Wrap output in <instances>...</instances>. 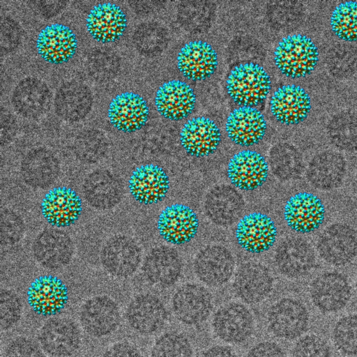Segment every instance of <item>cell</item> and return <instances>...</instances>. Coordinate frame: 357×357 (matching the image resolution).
Wrapping results in <instances>:
<instances>
[{"mask_svg":"<svg viewBox=\"0 0 357 357\" xmlns=\"http://www.w3.org/2000/svg\"><path fill=\"white\" fill-rule=\"evenodd\" d=\"M218 55L212 46L202 40L184 45L177 56V66L189 80L199 82L210 77L218 66Z\"/></svg>","mask_w":357,"mask_h":357,"instance_id":"603a6c76","label":"cell"},{"mask_svg":"<svg viewBox=\"0 0 357 357\" xmlns=\"http://www.w3.org/2000/svg\"><path fill=\"white\" fill-rule=\"evenodd\" d=\"M158 112L163 117L179 121L194 110L196 96L193 89L185 82L173 79L163 83L155 98Z\"/></svg>","mask_w":357,"mask_h":357,"instance_id":"7402d4cb","label":"cell"},{"mask_svg":"<svg viewBox=\"0 0 357 357\" xmlns=\"http://www.w3.org/2000/svg\"><path fill=\"white\" fill-rule=\"evenodd\" d=\"M22 305L20 298L13 291L2 289L0 294V323L2 330L13 327L20 319Z\"/></svg>","mask_w":357,"mask_h":357,"instance_id":"ee69618b","label":"cell"},{"mask_svg":"<svg viewBox=\"0 0 357 357\" xmlns=\"http://www.w3.org/2000/svg\"><path fill=\"white\" fill-rule=\"evenodd\" d=\"M319 256L333 266H344L357 254V234L350 226L335 223L326 227L317 241Z\"/></svg>","mask_w":357,"mask_h":357,"instance_id":"ba28073f","label":"cell"},{"mask_svg":"<svg viewBox=\"0 0 357 357\" xmlns=\"http://www.w3.org/2000/svg\"><path fill=\"white\" fill-rule=\"evenodd\" d=\"M86 28L96 40L113 43L124 33L127 17L124 11L115 3H98L90 10L86 20Z\"/></svg>","mask_w":357,"mask_h":357,"instance_id":"4316f807","label":"cell"},{"mask_svg":"<svg viewBox=\"0 0 357 357\" xmlns=\"http://www.w3.org/2000/svg\"><path fill=\"white\" fill-rule=\"evenodd\" d=\"M36 47L44 60L50 63L60 64L73 58L77 50V40L68 26L52 24L40 31Z\"/></svg>","mask_w":357,"mask_h":357,"instance_id":"83f0119b","label":"cell"},{"mask_svg":"<svg viewBox=\"0 0 357 357\" xmlns=\"http://www.w3.org/2000/svg\"><path fill=\"white\" fill-rule=\"evenodd\" d=\"M273 280L263 264L248 262L242 264L236 273L233 287L243 302L255 304L264 301L271 293Z\"/></svg>","mask_w":357,"mask_h":357,"instance_id":"f546056e","label":"cell"},{"mask_svg":"<svg viewBox=\"0 0 357 357\" xmlns=\"http://www.w3.org/2000/svg\"><path fill=\"white\" fill-rule=\"evenodd\" d=\"M170 186L169 178L162 167L155 164L137 167L131 174L128 188L139 204L151 205L162 201Z\"/></svg>","mask_w":357,"mask_h":357,"instance_id":"9a60e30c","label":"cell"},{"mask_svg":"<svg viewBox=\"0 0 357 357\" xmlns=\"http://www.w3.org/2000/svg\"><path fill=\"white\" fill-rule=\"evenodd\" d=\"M204 211L214 224L228 227L241 216L245 201L236 188L225 184L213 187L205 197Z\"/></svg>","mask_w":357,"mask_h":357,"instance_id":"d6986e66","label":"cell"},{"mask_svg":"<svg viewBox=\"0 0 357 357\" xmlns=\"http://www.w3.org/2000/svg\"><path fill=\"white\" fill-rule=\"evenodd\" d=\"M330 25L333 33L342 40L357 41V1L338 3L332 12Z\"/></svg>","mask_w":357,"mask_h":357,"instance_id":"ab89813d","label":"cell"},{"mask_svg":"<svg viewBox=\"0 0 357 357\" xmlns=\"http://www.w3.org/2000/svg\"><path fill=\"white\" fill-rule=\"evenodd\" d=\"M227 172L234 186L250 191L257 189L266 182L268 165L261 153L252 150H243L229 160Z\"/></svg>","mask_w":357,"mask_h":357,"instance_id":"e0dca14e","label":"cell"},{"mask_svg":"<svg viewBox=\"0 0 357 357\" xmlns=\"http://www.w3.org/2000/svg\"><path fill=\"white\" fill-rule=\"evenodd\" d=\"M319 61L318 48L308 36L295 33L284 37L274 52V62L285 76L296 79L309 75Z\"/></svg>","mask_w":357,"mask_h":357,"instance_id":"6da1fadb","label":"cell"},{"mask_svg":"<svg viewBox=\"0 0 357 357\" xmlns=\"http://www.w3.org/2000/svg\"><path fill=\"white\" fill-rule=\"evenodd\" d=\"M83 193L92 207L109 210L121 202L123 190L121 182L112 173L106 169H96L86 177Z\"/></svg>","mask_w":357,"mask_h":357,"instance_id":"d6a6232c","label":"cell"},{"mask_svg":"<svg viewBox=\"0 0 357 357\" xmlns=\"http://www.w3.org/2000/svg\"><path fill=\"white\" fill-rule=\"evenodd\" d=\"M246 357H287L284 349L276 342L262 341L253 345Z\"/></svg>","mask_w":357,"mask_h":357,"instance_id":"681fc988","label":"cell"},{"mask_svg":"<svg viewBox=\"0 0 357 357\" xmlns=\"http://www.w3.org/2000/svg\"><path fill=\"white\" fill-rule=\"evenodd\" d=\"M51 92L42 81L27 77L15 87L12 100L14 108L22 116L36 117L47 109Z\"/></svg>","mask_w":357,"mask_h":357,"instance_id":"d590c367","label":"cell"},{"mask_svg":"<svg viewBox=\"0 0 357 357\" xmlns=\"http://www.w3.org/2000/svg\"><path fill=\"white\" fill-rule=\"evenodd\" d=\"M291 357H331V349L322 338L306 335L295 344Z\"/></svg>","mask_w":357,"mask_h":357,"instance_id":"bcb514c9","label":"cell"},{"mask_svg":"<svg viewBox=\"0 0 357 357\" xmlns=\"http://www.w3.org/2000/svg\"><path fill=\"white\" fill-rule=\"evenodd\" d=\"M99 132H88L77 139L76 153L82 159L88 162L98 160L105 151V142Z\"/></svg>","mask_w":357,"mask_h":357,"instance_id":"7dc6e473","label":"cell"},{"mask_svg":"<svg viewBox=\"0 0 357 357\" xmlns=\"http://www.w3.org/2000/svg\"><path fill=\"white\" fill-rule=\"evenodd\" d=\"M173 314L183 324L198 325L205 321L213 308V296L204 287L187 283L176 289L172 300Z\"/></svg>","mask_w":357,"mask_h":357,"instance_id":"5b68a950","label":"cell"},{"mask_svg":"<svg viewBox=\"0 0 357 357\" xmlns=\"http://www.w3.org/2000/svg\"><path fill=\"white\" fill-rule=\"evenodd\" d=\"M309 316L305 306L299 301L284 298L275 303L267 314V326L275 337L294 340L307 330Z\"/></svg>","mask_w":357,"mask_h":357,"instance_id":"8992f818","label":"cell"},{"mask_svg":"<svg viewBox=\"0 0 357 357\" xmlns=\"http://www.w3.org/2000/svg\"><path fill=\"white\" fill-rule=\"evenodd\" d=\"M225 128L231 142L242 146H250L259 143L264 137L266 122L259 109L243 106L230 112Z\"/></svg>","mask_w":357,"mask_h":357,"instance_id":"cb8c5ba5","label":"cell"},{"mask_svg":"<svg viewBox=\"0 0 357 357\" xmlns=\"http://www.w3.org/2000/svg\"><path fill=\"white\" fill-rule=\"evenodd\" d=\"M157 227L160 236L167 243L182 245L194 238L199 228L195 211L183 204H172L160 212Z\"/></svg>","mask_w":357,"mask_h":357,"instance_id":"9c48e42d","label":"cell"},{"mask_svg":"<svg viewBox=\"0 0 357 357\" xmlns=\"http://www.w3.org/2000/svg\"><path fill=\"white\" fill-rule=\"evenodd\" d=\"M193 349L189 339L176 331L166 332L153 344L151 357H192Z\"/></svg>","mask_w":357,"mask_h":357,"instance_id":"60d3db41","label":"cell"},{"mask_svg":"<svg viewBox=\"0 0 357 357\" xmlns=\"http://www.w3.org/2000/svg\"><path fill=\"white\" fill-rule=\"evenodd\" d=\"M356 291H357V279H356Z\"/></svg>","mask_w":357,"mask_h":357,"instance_id":"db71d44e","label":"cell"},{"mask_svg":"<svg viewBox=\"0 0 357 357\" xmlns=\"http://www.w3.org/2000/svg\"><path fill=\"white\" fill-rule=\"evenodd\" d=\"M28 300L36 312L51 315L61 310L68 300V289L56 276L44 275L36 278L28 289Z\"/></svg>","mask_w":357,"mask_h":357,"instance_id":"1f68e13d","label":"cell"},{"mask_svg":"<svg viewBox=\"0 0 357 357\" xmlns=\"http://www.w3.org/2000/svg\"><path fill=\"white\" fill-rule=\"evenodd\" d=\"M347 172V162L340 153L324 151L310 160L306 176L310 183L321 190H330L342 183Z\"/></svg>","mask_w":357,"mask_h":357,"instance_id":"4dcf8cb0","label":"cell"},{"mask_svg":"<svg viewBox=\"0 0 357 357\" xmlns=\"http://www.w3.org/2000/svg\"><path fill=\"white\" fill-rule=\"evenodd\" d=\"M212 329L220 340L242 344L252 335L255 320L251 311L243 304L231 302L220 307L213 316Z\"/></svg>","mask_w":357,"mask_h":357,"instance_id":"3957f363","label":"cell"},{"mask_svg":"<svg viewBox=\"0 0 357 357\" xmlns=\"http://www.w3.org/2000/svg\"><path fill=\"white\" fill-rule=\"evenodd\" d=\"M142 268L151 282L167 287L178 280L182 271V260L174 248L167 245L158 246L146 255Z\"/></svg>","mask_w":357,"mask_h":357,"instance_id":"836d02e7","label":"cell"},{"mask_svg":"<svg viewBox=\"0 0 357 357\" xmlns=\"http://www.w3.org/2000/svg\"><path fill=\"white\" fill-rule=\"evenodd\" d=\"M235 234L238 245L243 250L259 254L267 251L274 245L277 228L269 216L253 212L239 220Z\"/></svg>","mask_w":357,"mask_h":357,"instance_id":"7c38bea8","label":"cell"},{"mask_svg":"<svg viewBox=\"0 0 357 357\" xmlns=\"http://www.w3.org/2000/svg\"><path fill=\"white\" fill-rule=\"evenodd\" d=\"M93 102L89 89L78 82L61 86L55 96V109L64 120L79 121L90 112Z\"/></svg>","mask_w":357,"mask_h":357,"instance_id":"8d00e7d4","label":"cell"},{"mask_svg":"<svg viewBox=\"0 0 357 357\" xmlns=\"http://www.w3.org/2000/svg\"><path fill=\"white\" fill-rule=\"evenodd\" d=\"M200 357H238L236 351L226 345H214L206 349Z\"/></svg>","mask_w":357,"mask_h":357,"instance_id":"f5cc1de1","label":"cell"},{"mask_svg":"<svg viewBox=\"0 0 357 357\" xmlns=\"http://www.w3.org/2000/svg\"><path fill=\"white\" fill-rule=\"evenodd\" d=\"M60 171L57 158L48 150L38 149L24 158L21 174L24 181L35 188H45L57 178Z\"/></svg>","mask_w":357,"mask_h":357,"instance_id":"e575fe53","label":"cell"},{"mask_svg":"<svg viewBox=\"0 0 357 357\" xmlns=\"http://www.w3.org/2000/svg\"><path fill=\"white\" fill-rule=\"evenodd\" d=\"M220 141L221 133L218 126L205 116L189 119L180 132L182 146L194 157H205L213 153Z\"/></svg>","mask_w":357,"mask_h":357,"instance_id":"44dd1931","label":"cell"},{"mask_svg":"<svg viewBox=\"0 0 357 357\" xmlns=\"http://www.w3.org/2000/svg\"><path fill=\"white\" fill-rule=\"evenodd\" d=\"M235 261L232 253L220 245L203 248L194 261V271L202 282L218 287L227 283L234 271Z\"/></svg>","mask_w":357,"mask_h":357,"instance_id":"5bb4252c","label":"cell"},{"mask_svg":"<svg viewBox=\"0 0 357 357\" xmlns=\"http://www.w3.org/2000/svg\"><path fill=\"white\" fill-rule=\"evenodd\" d=\"M271 86L267 72L253 62L235 66L226 81L229 96L240 107H255L261 104L266 99Z\"/></svg>","mask_w":357,"mask_h":357,"instance_id":"7a4b0ae2","label":"cell"},{"mask_svg":"<svg viewBox=\"0 0 357 357\" xmlns=\"http://www.w3.org/2000/svg\"><path fill=\"white\" fill-rule=\"evenodd\" d=\"M41 213L52 226L62 228L75 223L82 212V201L73 188L57 186L50 190L40 204Z\"/></svg>","mask_w":357,"mask_h":357,"instance_id":"30bf717a","label":"cell"},{"mask_svg":"<svg viewBox=\"0 0 357 357\" xmlns=\"http://www.w3.org/2000/svg\"><path fill=\"white\" fill-rule=\"evenodd\" d=\"M3 357H44L40 344L26 337H17L6 347Z\"/></svg>","mask_w":357,"mask_h":357,"instance_id":"c3c4849f","label":"cell"},{"mask_svg":"<svg viewBox=\"0 0 357 357\" xmlns=\"http://www.w3.org/2000/svg\"><path fill=\"white\" fill-rule=\"evenodd\" d=\"M312 108L308 93L296 84L280 86L273 93L270 109L280 123L290 126L303 122L309 115Z\"/></svg>","mask_w":357,"mask_h":357,"instance_id":"2e32d148","label":"cell"},{"mask_svg":"<svg viewBox=\"0 0 357 357\" xmlns=\"http://www.w3.org/2000/svg\"><path fill=\"white\" fill-rule=\"evenodd\" d=\"M326 131L336 148L349 152L357 150V113L344 110L335 114L328 121Z\"/></svg>","mask_w":357,"mask_h":357,"instance_id":"74e56055","label":"cell"},{"mask_svg":"<svg viewBox=\"0 0 357 357\" xmlns=\"http://www.w3.org/2000/svg\"><path fill=\"white\" fill-rule=\"evenodd\" d=\"M284 218L293 231L301 234L310 233L323 223L325 208L317 195L307 192H298L286 202Z\"/></svg>","mask_w":357,"mask_h":357,"instance_id":"8fae6325","label":"cell"},{"mask_svg":"<svg viewBox=\"0 0 357 357\" xmlns=\"http://www.w3.org/2000/svg\"><path fill=\"white\" fill-rule=\"evenodd\" d=\"M310 295L319 310L325 313L335 312L347 304L351 297V287L342 274L326 272L313 280Z\"/></svg>","mask_w":357,"mask_h":357,"instance_id":"ffe728a7","label":"cell"},{"mask_svg":"<svg viewBox=\"0 0 357 357\" xmlns=\"http://www.w3.org/2000/svg\"><path fill=\"white\" fill-rule=\"evenodd\" d=\"M129 326L136 333L149 335L160 331L167 320L162 301L151 294H142L129 303L126 310Z\"/></svg>","mask_w":357,"mask_h":357,"instance_id":"4fadbf2b","label":"cell"},{"mask_svg":"<svg viewBox=\"0 0 357 357\" xmlns=\"http://www.w3.org/2000/svg\"><path fill=\"white\" fill-rule=\"evenodd\" d=\"M326 63L337 78H348L357 71V48L349 43H337L328 51Z\"/></svg>","mask_w":357,"mask_h":357,"instance_id":"f35d334b","label":"cell"},{"mask_svg":"<svg viewBox=\"0 0 357 357\" xmlns=\"http://www.w3.org/2000/svg\"><path fill=\"white\" fill-rule=\"evenodd\" d=\"M275 261L282 275L298 278L307 275L314 267L315 255L313 248L305 240L291 237L278 246Z\"/></svg>","mask_w":357,"mask_h":357,"instance_id":"f1b7e54d","label":"cell"},{"mask_svg":"<svg viewBox=\"0 0 357 357\" xmlns=\"http://www.w3.org/2000/svg\"><path fill=\"white\" fill-rule=\"evenodd\" d=\"M273 174L281 181L298 178L303 168L300 153L291 146L282 147L272 158L271 163Z\"/></svg>","mask_w":357,"mask_h":357,"instance_id":"b9f144b4","label":"cell"},{"mask_svg":"<svg viewBox=\"0 0 357 357\" xmlns=\"http://www.w3.org/2000/svg\"><path fill=\"white\" fill-rule=\"evenodd\" d=\"M79 317L82 328L94 337L113 333L121 321L118 305L107 296H96L88 299L82 305Z\"/></svg>","mask_w":357,"mask_h":357,"instance_id":"52a82bcc","label":"cell"},{"mask_svg":"<svg viewBox=\"0 0 357 357\" xmlns=\"http://www.w3.org/2000/svg\"><path fill=\"white\" fill-rule=\"evenodd\" d=\"M102 357H142V356L134 344L128 342H119L110 346Z\"/></svg>","mask_w":357,"mask_h":357,"instance_id":"f907efd6","label":"cell"},{"mask_svg":"<svg viewBox=\"0 0 357 357\" xmlns=\"http://www.w3.org/2000/svg\"><path fill=\"white\" fill-rule=\"evenodd\" d=\"M333 336L336 347L342 353L357 356V314L342 317L334 327Z\"/></svg>","mask_w":357,"mask_h":357,"instance_id":"7bdbcfd3","label":"cell"},{"mask_svg":"<svg viewBox=\"0 0 357 357\" xmlns=\"http://www.w3.org/2000/svg\"><path fill=\"white\" fill-rule=\"evenodd\" d=\"M24 229L23 221L15 213L8 209L1 211L0 236L2 247L17 243L23 236Z\"/></svg>","mask_w":357,"mask_h":357,"instance_id":"f6af8a7d","label":"cell"},{"mask_svg":"<svg viewBox=\"0 0 357 357\" xmlns=\"http://www.w3.org/2000/svg\"><path fill=\"white\" fill-rule=\"evenodd\" d=\"M149 109L146 100L139 94L124 92L111 101L108 117L111 124L124 132L141 129L148 121Z\"/></svg>","mask_w":357,"mask_h":357,"instance_id":"d4e9b609","label":"cell"},{"mask_svg":"<svg viewBox=\"0 0 357 357\" xmlns=\"http://www.w3.org/2000/svg\"><path fill=\"white\" fill-rule=\"evenodd\" d=\"M100 261L110 274L116 277H128L136 271L141 262V250L130 237L116 235L104 245Z\"/></svg>","mask_w":357,"mask_h":357,"instance_id":"ac0fdd59","label":"cell"},{"mask_svg":"<svg viewBox=\"0 0 357 357\" xmlns=\"http://www.w3.org/2000/svg\"><path fill=\"white\" fill-rule=\"evenodd\" d=\"M1 40L6 39L9 36V38L4 43H1V46L6 45V49L8 47V45L11 47L13 45H16L17 43V40L20 38L17 24L12 22L11 20H5V22H1Z\"/></svg>","mask_w":357,"mask_h":357,"instance_id":"816d5d0a","label":"cell"},{"mask_svg":"<svg viewBox=\"0 0 357 357\" xmlns=\"http://www.w3.org/2000/svg\"><path fill=\"white\" fill-rule=\"evenodd\" d=\"M81 340V332L77 324L64 317L48 319L38 333L40 347L51 357L72 356L79 348Z\"/></svg>","mask_w":357,"mask_h":357,"instance_id":"277c9868","label":"cell"},{"mask_svg":"<svg viewBox=\"0 0 357 357\" xmlns=\"http://www.w3.org/2000/svg\"><path fill=\"white\" fill-rule=\"evenodd\" d=\"M73 242L68 234L58 229H47L38 235L33 245V255L43 267L57 269L70 261Z\"/></svg>","mask_w":357,"mask_h":357,"instance_id":"484cf974","label":"cell"}]
</instances>
